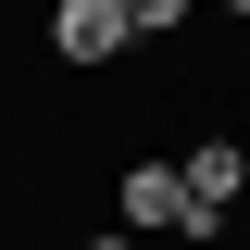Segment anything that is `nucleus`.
<instances>
[{
  "label": "nucleus",
  "mask_w": 250,
  "mask_h": 250,
  "mask_svg": "<svg viewBox=\"0 0 250 250\" xmlns=\"http://www.w3.org/2000/svg\"><path fill=\"white\" fill-rule=\"evenodd\" d=\"M175 188H188V238H213V225L238 213V188H250V138H188Z\"/></svg>",
  "instance_id": "nucleus-1"
},
{
  "label": "nucleus",
  "mask_w": 250,
  "mask_h": 250,
  "mask_svg": "<svg viewBox=\"0 0 250 250\" xmlns=\"http://www.w3.org/2000/svg\"><path fill=\"white\" fill-rule=\"evenodd\" d=\"M113 225H125V238H188V188H175V163H125V175H113Z\"/></svg>",
  "instance_id": "nucleus-2"
},
{
  "label": "nucleus",
  "mask_w": 250,
  "mask_h": 250,
  "mask_svg": "<svg viewBox=\"0 0 250 250\" xmlns=\"http://www.w3.org/2000/svg\"><path fill=\"white\" fill-rule=\"evenodd\" d=\"M50 50L62 62H125L138 50V13L125 0H50Z\"/></svg>",
  "instance_id": "nucleus-3"
},
{
  "label": "nucleus",
  "mask_w": 250,
  "mask_h": 250,
  "mask_svg": "<svg viewBox=\"0 0 250 250\" xmlns=\"http://www.w3.org/2000/svg\"><path fill=\"white\" fill-rule=\"evenodd\" d=\"M125 13H138V38H175L188 13H200V0H125Z\"/></svg>",
  "instance_id": "nucleus-4"
},
{
  "label": "nucleus",
  "mask_w": 250,
  "mask_h": 250,
  "mask_svg": "<svg viewBox=\"0 0 250 250\" xmlns=\"http://www.w3.org/2000/svg\"><path fill=\"white\" fill-rule=\"evenodd\" d=\"M75 250H150V238H125V225H100V238H75Z\"/></svg>",
  "instance_id": "nucleus-5"
},
{
  "label": "nucleus",
  "mask_w": 250,
  "mask_h": 250,
  "mask_svg": "<svg viewBox=\"0 0 250 250\" xmlns=\"http://www.w3.org/2000/svg\"><path fill=\"white\" fill-rule=\"evenodd\" d=\"M213 13H238V25H250V0H213Z\"/></svg>",
  "instance_id": "nucleus-6"
},
{
  "label": "nucleus",
  "mask_w": 250,
  "mask_h": 250,
  "mask_svg": "<svg viewBox=\"0 0 250 250\" xmlns=\"http://www.w3.org/2000/svg\"><path fill=\"white\" fill-rule=\"evenodd\" d=\"M238 138H250V125H238Z\"/></svg>",
  "instance_id": "nucleus-7"
}]
</instances>
